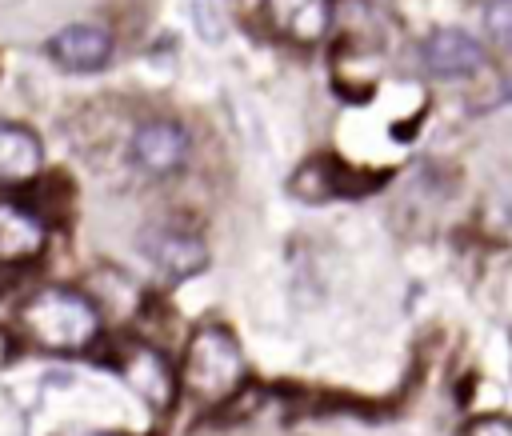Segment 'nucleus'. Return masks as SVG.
<instances>
[{"label": "nucleus", "instance_id": "4", "mask_svg": "<svg viewBox=\"0 0 512 436\" xmlns=\"http://www.w3.org/2000/svg\"><path fill=\"white\" fill-rule=\"evenodd\" d=\"M188 160V132L172 120H148L132 136V164L148 176H172Z\"/></svg>", "mask_w": 512, "mask_h": 436}, {"label": "nucleus", "instance_id": "9", "mask_svg": "<svg viewBox=\"0 0 512 436\" xmlns=\"http://www.w3.org/2000/svg\"><path fill=\"white\" fill-rule=\"evenodd\" d=\"M424 64L444 76V80H456V76H472L480 64H484V48L460 32V28H436L428 40H424Z\"/></svg>", "mask_w": 512, "mask_h": 436}, {"label": "nucleus", "instance_id": "12", "mask_svg": "<svg viewBox=\"0 0 512 436\" xmlns=\"http://www.w3.org/2000/svg\"><path fill=\"white\" fill-rule=\"evenodd\" d=\"M192 20L208 44H220L228 32V0H192Z\"/></svg>", "mask_w": 512, "mask_h": 436}, {"label": "nucleus", "instance_id": "1", "mask_svg": "<svg viewBox=\"0 0 512 436\" xmlns=\"http://www.w3.org/2000/svg\"><path fill=\"white\" fill-rule=\"evenodd\" d=\"M20 332L48 352H88L100 336L96 304L76 288H40L16 312Z\"/></svg>", "mask_w": 512, "mask_h": 436}, {"label": "nucleus", "instance_id": "6", "mask_svg": "<svg viewBox=\"0 0 512 436\" xmlns=\"http://www.w3.org/2000/svg\"><path fill=\"white\" fill-rule=\"evenodd\" d=\"M48 56L68 72H96L112 60V36L96 24H68L48 40Z\"/></svg>", "mask_w": 512, "mask_h": 436}, {"label": "nucleus", "instance_id": "13", "mask_svg": "<svg viewBox=\"0 0 512 436\" xmlns=\"http://www.w3.org/2000/svg\"><path fill=\"white\" fill-rule=\"evenodd\" d=\"M484 24H488V36H492L496 44L512 48V0H492Z\"/></svg>", "mask_w": 512, "mask_h": 436}, {"label": "nucleus", "instance_id": "15", "mask_svg": "<svg viewBox=\"0 0 512 436\" xmlns=\"http://www.w3.org/2000/svg\"><path fill=\"white\" fill-rule=\"evenodd\" d=\"M104 436H116V432H104Z\"/></svg>", "mask_w": 512, "mask_h": 436}, {"label": "nucleus", "instance_id": "7", "mask_svg": "<svg viewBox=\"0 0 512 436\" xmlns=\"http://www.w3.org/2000/svg\"><path fill=\"white\" fill-rule=\"evenodd\" d=\"M264 12L268 28L292 44H316L332 24L328 0H268Z\"/></svg>", "mask_w": 512, "mask_h": 436}, {"label": "nucleus", "instance_id": "10", "mask_svg": "<svg viewBox=\"0 0 512 436\" xmlns=\"http://www.w3.org/2000/svg\"><path fill=\"white\" fill-rule=\"evenodd\" d=\"M40 140L20 124H0V184H32L40 176Z\"/></svg>", "mask_w": 512, "mask_h": 436}, {"label": "nucleus", "instance_id": "5", "mask_svg": "<svg viewBox=\"0 0 512 436\" xmlns=\"http://www.w3.org/2000/svg\"><path fill=\"white\" fill-rule=\"evenodd\" d=\"M116 372H120L152 408H168L172 396H176V372H172V364H168L156 348H148V344L124 348V352L116 356Z\"/></svg>", "mask_w": 512, "mask_h": 436}, {"label": "nucleus", "instance_id": "11", "mask_svg": "<svg viewBox=\"0 0 512 436\" xmlns=\"http://www.w3.org/2000/svg\"><path fill=\"white\" fill-rule=\"evenodd\" d=\"M344 176H348V172H344L340 160H332V156H312L308 164L296 168L292 192L304 196L308 204H324V200H332L336 192H348V188H344Z\"/></svg>", "mask_w": 512, "mask_h": 436}, {"label": "nucleus", "instance_id": "3", "mask_svg": "<svg viewBox=\"0 0 512 436\" xmlns=\"http://www.w3.org/2000/svg\"><path fill=\"white\" fill-rule=\"evenodd\" d=\"M140 248H144V256H148L164 276H172V280H184V276H196V272L208 268V248H204V240H200L196 232L176 228V224H156V228H148L144 240H140Z\"/></svg>", "mask_w": 512, "mask_h": 436}, {"label": "nucleus", "instance_id": "8", "mask_svg": "<svg viewBox=\"0 0 512 436\" xmlns=\"http://www.w3.org/2000/svg\"><path fill=\"white\" fill-rule=\"evenodd\" d=\"M48 244V228L40 224L36 212L24 204L0 200V264H24L36 260Z\"/></svg>", "mask_w": 512, "mask_h": 436}, {"label": "nucleus", "instance_id": "2", "mask_svg": "<svg viewBox=\"0 0 512 436\" xmlns=\"http://www.w3.org/2000/svg\"><path fill=\"white\" fill-rule=\"evenodd\" d=\"M176 384L184 388V396H192L200 404H220V400L236 396V388L244 384V352H240L236 336L220 324L196 328L184 344Z\"/></svg>", "mask_w": 512, "mask_h": 436}, {"label": "nucleus", "instance_id": "14", "mask_svg": "<svg viewBox=\"0 0 512 436\" xmlns=\"http://www.w3.org/2000/svg\"><path fill=\"white\" fill-rule=\"evenodd\" d=\"M464 436H512V416H476L468 428H464Z\"/></svg>", "mask_w": 512, "mask_h": 436}]
</instances>
